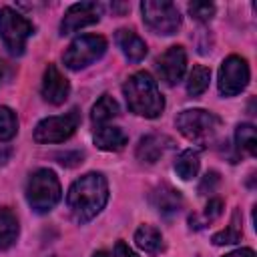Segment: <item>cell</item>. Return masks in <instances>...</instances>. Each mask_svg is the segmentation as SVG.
Wrapping results in <instances>:
<instances>
[{"instance_id":"9c48e42d","label":"cell","mask_w":257,"mask_h":257,"mask_svg":"<svg viewBox=\"0 0 257 257\" xmlns=\"http://www.w3.org/2000/svg\"><path fill=\"white\" fill-rule=\"evenodd\" d=\"M249 76H251L249 64H247V60L243 56H239V54L227 56L219 66V78H217L219 92L223 96L239 94L249 84Z\"/></svg>"},{"instance_id":"4fadbf2b","label":"cell","mask_w":257,"mask_h":257,"mask_svg":"<svg viewBox=\"0 0 257 257\" xmlns=\"http://www.w3.org/2000/svg\"><path fill=\"white\" fill-rule=\"evenodd\" d=\"M171 145H173V141L167 135H157V133L155 135H147L137 145V159L141 163L153 165L171 149Z\"/></svg>"},{"instance_id":"6da1fadb","label":"cell","mask_w":257,"mask_h":257,"mask_svg":"<svg viewBox=\"0 0 257 257\" xmlns=\"http://www.w3.org/2000/svg\"><path fill=\"white\" fill-rule=\"evenodd\" d=\"M108 201V183L102 173H86L76 179L68 193L66 205L76 223H88L94 219Z\"/></svg>"},{"instance_id":"7402d4cb","label":"cell","mask_w":257,"mask_h":257,"mask_svg":"<svg viewBox=\"0 0 257 257\" xmlns=\"http://www.w3.org/2000/svg\"><path fill=\"white\" fill-rule=\"evenodd\" d=\"M235 145L237 151L247 153V155H255L257 153V135H255V126L249 122L237 124L235 128Z\"/></svg>"},{"instance_id":"83f0119b","label":"cell","mask_w":257,"mask_h":257,"mask_svg":"<svg viewBox=\"0 0 257 257\" xmlns=\"http://www.w3.org/2000/svg\"><path fill=\"white\" fill-rule=\"evenodd\" d=\"M114 257H139L124 241H116V245H114Z\"/></svg>"},{"instance_id":"277c9868","label":"cell","mask_w":257,"mask_h":257,"mask_svg":"<svg viewBox=\"0 0 257 257\" xmlns=\"http://www.w3.org/2000/svg\"><path fill=\"white\" fill-rule=\"evenodd\" d=\"M32 34H34V24L26 16H22L10 6L0 8V38L10 54L20 56Z\"/></svg>"},{"instance_id":"cb8c5ba5","label":"cell","mask_w":257,"mask_h":257,"mask_svg":"<svg viewBox=\"0 0 257 257\" xmlns=\"http://www.w3.org/2000/svg\"><path fill=\"white\" fill-rule=\"evenodd\" d=\"M241 237H243V231H241V227L237 225V213H235V215H233L231 225H229V227H225L223 231L215 233L211 241H213L215 245H231V243L241 241Z\"/></svg>"},{"instance_id":"2e32d148","label":"cell","mask_w":257,"mask_h":257,"mask_svg":"<svg viewBox=\"0 0 257 257\" xmlns=\"http://www.w3.org/2000/svg\"><path fill=\"white\" fill-rule=\"evenodd\" d=\"M151 205L161 213V215H173V213H179L181 207H183V197L177 189H173L171 185H161L157 187L151 197H149Z\"/></svg>"},{"instance_id":"603a6c76","label":"cell","mask_w":257,"mask_h":257,"mask_svg":"<svg viewBox=\"0 0 257 257\" xmlns=\"http://www.w3.org/2000/svg\"><path fill=\"white\" fill-rule=\"evenodd\" d=\"M18 133V118L10 106H0V141L6 143Z\"/></svg>"},{"instance_id":"9a60e30c","label":"cell","mask_w":257,"mask_h":257,"mask_svg":"<svg viewBox=\"0 0 257 257\" xmlns=\"http://www.w3.org/2000/svg\"><path fill=\"white\" fill-rule=\"evenodd\" d=\"M94 145L100 149V151H106V153H116V151H122L124 145L128 143V137L122 128L118 126H110V124H102V126H94Z\"/></svg>"},{"instance_id":"5bb4252c","label":"cell","mask_w":257,"mask_h":257,"mask_svg":"<svg viewBox=\"0 0 257 257\" xmlns=\"http://www.w3.org/2000/svg\"><path fill=\"white\" fill-rule=\"evenodd\" d=\"M114 42L120 48V52L124 54V58L128 62H133V64L141 62L147 56V44H145V40L135 30L118 28L116 34H114Z\"/></svg>"},{"instance_id":"ba28073f","label":"cell","mask_w":257,"mask_h":257,"mask_svg":"<svg viewBox=\"0 0 257 257\" xmlns=\"http://www.w3.org/2000/svg\"><path fill=\"white\" fill-rule=\"evenodd\" d=\"M80 124V110L70 108L66 114L58 116H46L42 118L34 128V141L36 143H64L74 135V131Z\"/></svg>"},{"instance_id":"e0dca14e","label":"cell","mask_w":257,"mask_h":257,"mask_svg":"<svg viewBox=\"0 0 257 257\" xmlns=\"http://www.w3.org/2000/svg\"><path fill=\"white\" fill-rule=\"evenodd\" d=\"M20 233V225H18V217L12 209L8 207H0V251L10 249Z\"/></svg>"},{"instance_id":"44dd1931","label":"cell","mask_w":257,"mask_h":257,"mask_svg":"<svg viewBox=\"0 0 257 257\" xmlns=\"http://www.w3.org/2000/svg\"><path fill=\"white\" fill-rule=\"evenodd\" d=\"M209 80H211L209 66H203V64L193 66V70L189 72V80H187V92L191 96H201L209 88Z\"/></svg>"},{"instance_id":"4316f807","label":"cell","mask_w":257,"mask_h":257,"mask_svg":"<svg viewBox=\"0 0 257 257\" xmlns=\"http://www.w3.org/2000/svg\"><path fill=\"white\" fill-rule=\"evenodd\" d=\"M217 185H219V173L209 171V173L203 177L201 185H199V193H201V195H209V193H213V191H215V187H217Z\"/></svg>"},{"instance_id":"52a82bcc","label":"cell","mask_w":257,"mask_h":257,"mask_svg":"<svg viewBox=\"0 0 257 257\" xmlns=\"http://www.w3.org/2000/svg\"><path fill=\"white\" fill-rule=\"evenodd\" d=\"M106 38L100 34H84L74 38L68 48L62 54V62L66 68L70 70H82L86 66H90L92 62H96L98 58H102V54L106 52Z\"/></svg>"},{"instance_id":"484cf974","label":"cell","mask_w":257,"mask_h":257,"mask_svg":"<svg viewBox=\"0 0 257 257\" xmlns=\"http://www.w3.org/2000/svg\"><path fill=\"white\" fill-rule=\"evenodd\" d=\"M221 213H223V201H221V199H211V201L207 203V207H205V213H203L205 223L215 221L217 217H221Z\"/></svg>"},{"instance_id":"7c38bea8","label":"cell","mask_w":257,"mask_h":257,"mask_svg":"<svg viewBox=\"0 0 257 257\" xmlns=\"http://www.w3.org/2000/svg\"><path fill=\"white\" fill-rule=\"evenodd\" d=\"M42 98L50 104H62L70 94V82L68 78L58 70L56 64H48L42 76Z\"/></svg>"},{"instance_id":"8992f818","label":"cell","mask_w":257,"mask_h":257,"mask_svg":"<svg viewBox=\"0 0 257 257\" xmlns=\"http://www.w3.org/2000/svg\"><path fill=\"white\" fill-rule=\"evenodd\" d=\"M141 12L147 28L163 36L175 34L183 22L179 8L169 0H145L141 2Z\"/></svg>"},{"instance_id":"7a4b0ae2","label":"cell","mask_w":257,"mask_h":257,"mask_svg":"<svg viewBox=\"0 0 257 257\" xmlns=\"http://www.w3.org/2000/svg\"><path fill=\"white\" fill-rule=\"evenodd\" d=\"M122 94L128 110L139 116L157 118L165 108V98L159 90V84L147 70L128 76L126 82L122 84Z\"/></svg>"},{"instance_id":"3957f363","label":"cell","mask_w":257,"mask_h":257,"mask_svg":"<svg viewBox=\"0 0 257 257\" xmlns=\"http://www.w3.org/2000/svg\"><path fill=\"white\" fill-rule=\"evenodd\" d=\"M62 197L60 181L52 169H36L26 183V201L34 213H48Z\"/></svg>"},{"instance_id":"ffe728a7","label":"cell","mask_w":257,"mask_h":257,"mask_svg":"<svg viewBox=\"0 0 257 257\" xmlns=\"http://www.w3.org/2000/svg\"><path fill=\"white\" fill-rule=\"evenodd\" d=\"M199 167H201V157H199V151L195 149H185L175 159V173L183 181H191L193 177H197Z\"/></svg>"},{"instance_id":"ac0fdd59","label":"cell","mask_w":257,"mask_h":257,"mask_svg":"<svg viewBox=\"0 0 257 257\" xmlns=\"http://www.w3.org/2000/svg\"><path fill=\"white\" fill-rule=\"evenodd\" d=\"M135 243L141 251L149 255H157L159 251H163V235L153 225H141L135 231Z\"/></svg>"},{"instance_id":"8fae6325","label":"cell","mask_w":257,"mask_h":257,"mask_svg":"<svg viewBox=\"0 0 257 257\" xmlns=\"http://www.w3.org/2000/svg\"><path fill=\"white\" fill-rule=\"evenodd\" d=\"M185 70H187V52L179 44L167 48L157 60V72H159L161 80H165L171 86L183 78Z\"/></svg>"},{"instance_id":"30bf717a","label":"cell","mask_w":257,"mask_h":257,"mask_svg":"<svg viewBox=\"0 0 257 257\" xmlns=\"http://www.w3.org/2000/svg\"><path fill=\"white\" fill-rule=\"evenodd\" d=\"M100 16L102 6L98 2H76L64 12V18L60 22V34H72L86 26H92L100 20Z\"/></svg>"},{"instance_id":"f546056e","label":"cell","mask_w":257,"mask_h":257,"mask_svg":"<svg viewBox=\"0 0 257 257\" xmlns=\"http://www.w3.org/2000/svg\"><path fill=\"white\" fill-rule=\"evenodd\" d=\"M92 257H112V255H110L108 251H104V249H100V251H96V253H94Z\"/></svg>"},{"instance_id":"5b68a950","label":"cell","mask_w":257,"mask_h":257,"mask_svg":"<svg viewBox=\"0 0 257 257\" xmlns=\"http://www.w3.org/2000/svg\"><path fill=\"white\" fill-rule=\"evenodd\" d=\"M175 122L183 137H187L189 141L199 143V145L213 141V137L217 135V128L221 124L219 116L205 108H187V110L179 112Z\"/></svg>"},{"instance_id":"f1b7e54d","label":"cell","mask_w":257,"mask_h":257,"mask_svg":"<svg viewBox=\"0 0 257 257\" xmlns=\"http://www.w3.org/2000/svg\"><path fill=\"white\" fill-rule=\"evenodd\" d=\"M223 257H255V251L249 249V247H241V249H235V251H231Z\"/></svg>"},{"instance_id":"4dcf8cb0","label":"cell","mask_w":257,"mask_h":257,"mask_svg":"<svg viewBox=\"0 0 257 257\" xmlns=\"http://www.w3.org/2000/svg\"><path fill=\"white\" fill-rule=\"evenodd\" d=\"M0 78H2V66H0Z\"/></svg>"},{"instance_id":"d6986e66","label":"cell","mask_w":257,"mask_h":257,"mask_svg":"<svg viewBox=\"0 0 257 257\" xmlns=\"http://www.w3.org/2000/svg\"><path fill=\"white\" fill-rule=\"evenodd\" d=\"M118 116V102L110 96V94H102L96 102H94V106H92V110H90V120H92V124L94 126H102V124H108L112 118H116Z\"/></svg>"},{"instance_id":"d4e9b609","label":"cell","mask_w":257,"mask_h":257,"mask_svg":"<svg viewBox=\"0 0 257 257\" xmlns=\"http://www.w3.org/2000/svg\"><path fill=\"white\" fill-rule=\"evenodd\" d=\"M215 4L213 2H191L189 4V14L191 18L199 20V22H209L215 16Z\"/></svg>"}]
</instances>
